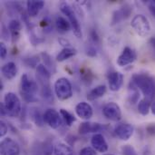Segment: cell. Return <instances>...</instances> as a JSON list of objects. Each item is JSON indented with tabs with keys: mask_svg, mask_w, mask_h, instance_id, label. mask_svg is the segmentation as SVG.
<instances>
[{
	"mask_svg": "<svg viewBox=\"0 0 155 155\" xmlns=\"http://www.w3.org/2000/svg\"><path fill=\"white\" fill-rule=\"evenodd\" d=\"M132 83L139 88L147 99L155 96V80L146 74H135L132 77Z\"/></svg>",
	"mask_w": 155,
	"mask_h": 155,
	"instance_id": "1",
	"label": "cell"
},
{
	"mask_svg": "<svg viewBox=\"0 0 155 155\" xmlns=\"http://www.w3.org/2000/svg\"><path fill=\"white\" fill-rule=\"evenodd\" d=\"M4 106L8 114L11 117H17L21 113V101L18 96L14 93H7L4 97Z\"/></svg>",
	"mask_w": 155,
	"mask_h": 155,
	"instance_id": "2",
	"label": "cell"
},
{
	"mask_svg": "<svg viewBox=\"0 0 155 155\" xmlns=\"http://www.w3.org/2000/svg\"><path fill=\"white\" fill-rule=\"evenodd\" d=\"M54 92L58 99L67 100L73 96V87L67 78L61 77L54 83Z\"/></svg>",
	"mask_w": 155,
	"mask_h": 155,
	"instance_id": "3",
	"label": "cell"
},
{
	"mask_svg": "<svg viewBox=\"0 0 155 155\" xmlns=\"http://www.w3.org/2000/svg\"><path fill=\"white\" fill-rule=\"evenodd\" d=\"M21 90L22 94L27 101H35V95L38 91L37 84L30 79L27 74H24L21 77Z\"/></svg>",
	"mask_w": 155,
	"mask_h": 155,
	"instance_id": "4",
	"label": "cell"
},
{
	"mask_svg": "<svg viewBox=\"0 0 155 155\" xmlns=\"http://www.w3.org/2000/svg\"><path fill=\"white\" fill-rule=\"evenodd\" d=\"M60 9L64 15H65L71 24V27L74 31V34L75 35L76 37L81 38L83 34H82V28L80 25V23L73 10V8L66 3H62L60 5Z\"/></svg>",
	"mask_w": 155,
	"mask_h": 155,
	"instance_id": "5",
	"label": "cell"
},
{
	"mask_svg": "<svg viewBox=\"0 0 155 155\" xmlns=\"http://www.w3.org/2000/svg\"><path fill=\"white\" fill-rule=\"evenodd\" d=\"M131 25H132V27L134 29V31L140 36L145 37L151 32L150 23H149L148 19L146 18V16H144L143 15H135L133 18Z\"/></svg>",
	"mask_w": 155,
	"mask_h": 155,
	"instance_id": "6",
	"label": "cell"
},
{
	"mask_svg": "<svg viewBox=\"0 0 155 155\" xmlns=\"http://www.w3.org/2000/svg\"><path fill=\"white\" fill-rule=\"evenodd\" d=\"M0 153L1 155H19L20 147L13 139L5 138L0 143Z\"/></svg>",
	"mask_w": 155,
	"mask_h": 155,
	"instance_id": "7",
	"label": "cell"
},
{
	"mask_svg": "<svg viewBox=\"0 0 155 155\" xmlns=\"http://www.w3.org/2000/svg\"><path fill=\"white\" fill-rule=\"evenodd\" d=\"M43 118L44 122L53 129H57L62 125V116L54 109L46 110L43 115Z\"/></svg>",
	"mask_w": 155,
	"mask_h": 155,
	"instance_id": "8",
	"label": "cell"
},
{
	"mask_svg": "<svg viewBox=\"0 0 155 155\" xmlns=\"http://www.w3.org/2000/svg\"><path fill=\"white\" fill-rule=\"evenodd\" d=\"M103 114H104V117H106L108 120L114 121V122L120 121L122 118L121 108L117 104H115L114 102L109 103L104 105V107L103 109Z\"/></svg>",
	"mask_w": 155,
	"mask_h": 155,
	"instance_id": "9",
	"label": "cell"
},
{
	"mask_svg": "<svg viewBox=\"0 0 155 155\" xmlns=\"http://www.w3.org/2000/svg\"><path fill=\"white\" fill-rule=\"evenodd\" d=\"M136 59V53L134 49L129 46H126L122 54L117 58V64L119 66H126L132 63H134Z\"/></svg>",
	"mask_w": 155,
	"mask_h": 155,
	"instance_id": "10",
	"label": "cell"
},
{
	"mask_svg": "<svg viewBox=\"0 0 155 155\" xmlns=\"http://www.w3.org/2000/svg\"><path fill=\"white\" fill-rule=\"evenodd\" d=\"M134 127L129 124H122L115 127L114 134L122 141H128L134 134Z\"/></svg>",
	"mask_w": 155,
	"mask_h": 155,
	"instance_id": "11",
	"label": "cell"
},
{
	"mask_svg": "<svg viewBox=\"0 0 155 155\" xmlns=\"http://www.w3.org/2000/svg\"><path fill=\"white\" fill-rule=\"evenodd\" d=\"M108 83L110 90L113 92H117L121 89L124 84V75L119 72L110 73L108 75Z\"/></svg>",
	"mask_w": 155,
	"mask_h": 155,
	"instance_id": "12",
	"label": "cell"
},
{
	"mask_svg": "<svg viewBox=\"0 0 155 155\" xmlns=\"http://www.w3.org/2000/svg\"><path fill=\"white\" fill-rule=\"evenodd\" d=\"M91 143H92L93 148L99 153H106L108 150V144H107L104 137L101 134H95L92 137Z\"/></svg>",
	"mask_w": 155,
	"mask_h": 155,
	"instance_id": "13",
	"label": "cell"
},
{
	"mask_svg": "<svg viewBox=\"0 0 155 155\" xmlns=\"http://www.w3.org/2000/svg\"><path fill=\"white\" fill-rule=\"evenodd\" d=\"M75 113L80 118L84 120H89L93 116V114H94L92 106L88 103H85V102L79 103L76 105Z\"/></svg>",
	"mask_w": 155,
	"mask_h": 155,
	"instance_id": "14",
	"label": "cell"
},
{
	"mask_svg": "<svg viewBox=\"0 0 155 155\" xmlns=\"http://www.w3.org/2000/svg\"><path fill=\"white\" fill-rule=\"evenodd\" d=\"M104 126L98 124V123H92V122H84L79 126V134H87L91 133H97L104 130Z\"/></svg>",
	"mask_w": 155,
	"mask_h": 155,
	"instance_id": "15",
	"label": "cell"
},
{
	"mask_svg": "<svg viewBox=\"0 0 155 155\" xmlns=\"http://www.w3.org/2000/svg\"><path fill=\"white\" fill-rule=\"evenodd\" d=\"M26 6H27L28 15L30 16L34 17V16H36L39 14V12L43 9V7L45 6V2L42 1V0H39V1H35V0L27 1Z\"/></svg>",
	"mask_w": 155,
	"mask_h": 155,
	"instance_id": "16",
	"label": "cell"
},
{
	"mask_svg": "<svg viewBox=\"0 0 155 155\" xmlns=\"http://www.w3.org/2000/svg\"><path fill=\"white\" fill-rule=\"evenodd\" d=\"M2 74L3 76L7 80H12L15 78L17 74V66L13 62H8L5 64L3 65L2 69Z\"/></svg>",
	"mask_w": 155,
	"mask_h": 155,
	"instance_id": "17",
	"label": "cell"
},
{
	"mask_svg": "<svg viewBox=\"0 0 155 155\" xmlns=\"http://www.w3.org/2000/svg\"><path fill=\"white\" fill-rule=\"evenodd\" d=\"M106 93V86L104 84H101L91 90L87 94V99L89 101H94L101 97H103Z\"/></svg>",
	"mask_w": 155,
	"mask_h": 155,
	"instance_id": "18",
	"label": "cell"
},
{
	"mask_svg": "<svg viewBox=\"0 0 155 155\" xmlns=\"http://www.w3.org/2000/svg\"><path fill=\"white\" fill-rule=\"evenodd\" d=\"M55 25H56V28L58 30V32L64 34V33H67L71 27V24L69 21H67L64 17L63 16H56L55 18Z\"/></svg>",
	"mask_w": 155,
	"mask_h": 155,
	"instance_id": "19",
	"label": "cell"
},
{
	"mask_svg": "<svg viewBox=\"0 0 155 155\" xmlns=\"http://www.w3.org/2000/svg\"><path fill=\"white\" fill-rule=\"evenodd\" d=\"M76 54V50L74 48H71V47H65L56 56V60L58 62H64L65 60H68L69 58L73 57L74 55H75Z\"/></svg>",
	"mask_w": 155,
	"mask_h": 155,
	"instance_id": "20",
	"label": "cell"
},
{
	"mask_svg": "<svg viewBox=\"0 0 155 155\" xmlns=\"http://www.w3.org/2000/svg\"><path fill=\"white\" fill-rule=\"evenodd\" d=\"M8 29L11 33V35L13 37V39H16L19 36V33L21 30V24L18 20L16 19H13L10 21L9 25H8Z\"/></svg>",
	"mask_w": 155,
	"mask_h": 155,
	"instance_id": "21",
	"label": "cell"
},
{
	"mask_svg": "<svg viewBox=\"0 0 155 155\" xmlns=\"http://www.w3.org/2000/svg\"><path fill=\"white\" fill-rule=\"evenodd\" d=\"M54 155H73V150L66 144L60 143L54 146Z\"/></svg>",
	"mask_w": 155,
	"mask_h": 155,
	"instance_id": "22",
	"label": "cell"
},
{
	"mask_svg": "<svg viewBox=\"0 0 155 155\" xmlns=\"http://www.w3.org/2000/svg\"><path fill=\"white\" fill-rule=\"evenodd\" d=\"M150 107H151V102L150 99H143L139 102L138 104V111L142 115H147L149 114L150 111Z\"/></svg>",
	"mask_w": 155,
	"mask_h": 155,
	"instance_id": "23",
	"label": "cell"
},
{
	"mask_svg": "<svg viewBox=\"0 0 155 155\" xmlns=\"http://www.w3.org/2000/svg\"><path fill=\"white\" fill-rule=\"evenodd\" d=\"M60 114L62 116V119L64 121V123L67 126H71L73 124V123L75 122V117L64 109L60 110Z\"/></svg>",
	"mask_w": 155,
	"mask_h": 155,
	"instance_id": "24",
	"label": "cell"
},
{
	"mask_svg": "<svg viewBox=\"0 0 155 155\" xmlns=\"http://www.w3.org/2000/svg\"><path fill=\"white\" fill-rule=\"evenodd\" d=\"M36 72H37V74H38L40 79H42V80H44V81H47V80L50 78V76H51V74L49 73V71H48L44 65H42V64H39V65L37 66Z\"/></svg>",
	"mask_w": 155,
	"mask_h": 155,
	"instance_id": "25",
	"label": "cell"
},
{
	"mask_svg": "<svg viewBox=\"0 0 155 155\" xmlns=\"http://www.w3.org/2000/svg\"><path fill=\"white\" fill-rule=\"evenodd\" d=\"M133 84V83H132ZM133 88H130V94H129V99H130V101H131V103H133V104H134V103H136L137 101H138V99H139V96H140V94H139V92H138V90H137V87L133 84Z\"/></svg>",
	"mask_w": 155,
	"mask_h": 155,
	"instance_id": "26",
	"label": "cell"
},
{
	"mask_svg": "<svg viewBox=\"0 0 155 155\" xmlns=\"http://www.w3.org/2000/svg\"><path fill=\"white\" fill-rule=\"evenodd\" d=\"M121 153L123 155H138L135 149L131 145H124L121 148Z\"/></svg>",
	"mask_w": 155,
	"mask_h": 155,
	"instance_id": "27",
	"label": "cell"
},
{
	"mask_svg": "<svg viewBox=\"0 0 155 155\" xmlns=\"http://www.w3.org/2000/svg\"><path fill=\"white\" fill-rule=\"evenodd\" d=\"M79 155H97L96 154V152L94 148H91V147H84L83 148L80 153Z\"/></svg>",
	"mask_w": 155,
	"mask_h": 155,
	"instance_id": "28",
	"label": "cell"
},
{
	"mask_svg": "<svg viewBox=\"0 0 155 155\" xmlns=\"http://www.w3.org/2000/svg\"><path fill=\"white\" fill-rule=\"evenodd\" d=\"M7 131H8V127L4 121H1L0 122V136L1 137L5 136L7 134Z\"/></svg>",
	"mask_w": 155,
	"mask_h": 155,
	"instance_id": "29",
	"label": "cell"
},
{
	"mask_svg": "<svg viewBox=\"0 0 155 155\" xmlns=\"http://www.w3.org/2000/svg\"><path fill=\"white\" fill-rule=\"evenodd\" d=\"M7 54V49H6V46L4 43H1L0 44V56L2 59H5V56Z\"/></svg>",
	"mask_w": 155,
	"mask_h": 155,
	"instance_id": "30",
	"label": "cell"
},
{
	"mask_svg": "<svg viewBox=\"0 0 155 155\" xmlns=\"http://www.w3.org/2000/svg\"><path fill=\"white\" fill-rule=\"evenodd\" d=\"M149 9H150V11H151L152 15H153L155 16V5H149Z\"/></svg>",
	"mask_w": 155,
	"mask_h": 155,
	"instance_id": "31",
	"label": "cell"
},
{
	"mask_svg": "<svg viewBox=\"0 0 155 155\" xmlns=\"http://www.w3.org/2000/svg\"><path fill=\"white\" fill-rule=\"evenodd\" d=\"M152 112L153 114H155V102H153V104H152Z\"/></svg>",
	"mask_w": 155,
	"mask_h": 155,
	"instance_id": "32",
	"label": "cell"
},
{
	"mask_svg": "<svg viewBox=\"0 0 155 155\" xmlns=\"http://www.w3.org/2000/svg\"><path fill=\"white\" fill-rule=\"evenodd\" d=\"M104 155H114V154H111V153H106V154H104Z\"/></svg>",
	"mask_w": 155,
	"mask_h": 155,
	"instance_id": "33",
	"label": "cell"
}]
</instances>
